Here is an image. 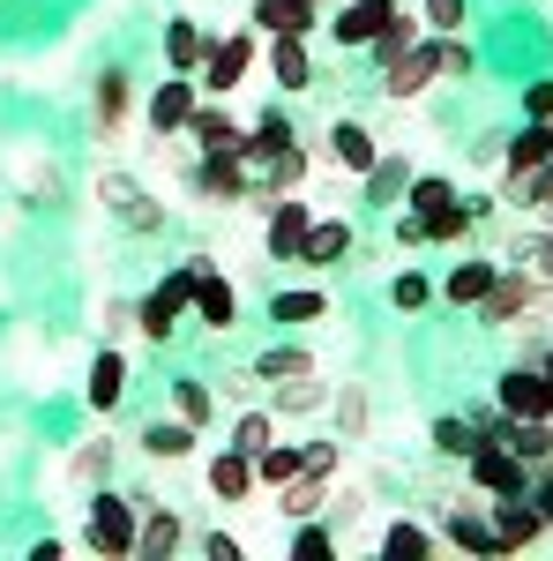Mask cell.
<instances>
[{
	"label": "cell",
	"mask_w": 553,
	"mask_h": 561,
	"mask_svg": "<svg viewBox=\"0 0 553 561\" xmlns=\"http://www.w3.org/2000/svg\"><path fill=\"white\" fill-rule=\"evenodd\" d=\"M217 262L210 255H187L180 270H165L142 300H135V337H150V345H172L180 337V322H187V307H195V285L210 277Z\"/></svg>",
	"instance_id": "cell-1"
},
{
	"label": "cell",
	"mask_w": 553,
	"mask_h": 561,
	"mask_svg": "<svg viewBox=\"0 0 553 561\" xmlns=\"http://www.w3.org/2000/svg\"><path fill=\"white\" fill-rule=\"evenodd\" d=\"M135 524H142V494H120V486H90V554L105 561H135Z\"/></svg>",
	"instance_id": "cell-2"
},
{
	"label": "cell",
	"mask_w": 553,
	"mask_h": 561,
	"mask_svg": "<svg viewBox=\"0 0 553 561\" xmlns=\"http://www.w3.org/2000/svg\"><path fill=\"white\" fill-rule=\"evenodd\" d=\"M187 195L210 203V210H240V203H247V158H240V150H195Z\"/></svg>",
	"instance_id": "cell-3"
},
{
	"label": "cell",
	"mask_w": 553,
	"mask_h": 561,
	"mask_svg": "<svg viewBox=\"0 0 553 561\" xmlns=\"http://www.w3.org/2000/svg\"><path fill=\"white\" fill-rule=\"evenodd\" d=\"M255 53H262V31H255V23H240L232 38H217V45H210V60L195 68V83H203V98H240V83H247V68H255Z\"/></svg>",
	"instance_id": "cell-4"
},
{
	"label": "cell",
	"mask_w": 553,
	"mask_h": 561,
	"mask_svg": "<svg viewBox=\"0 0 553 561\" xmlns=\"http://www.w3.org/2000/svg\"><path fill=\"white\" fill-rule=\"evenodd\" d=\"M464 479H471V494H486V502L531 494V465H523L516 449H502V442H479V449L464 457Z\"/></svg>",
	"instance_id": "cell-5"
},
{
	"label": "cell",
	"mask_w": 553,
	"mask_h": 561,
	"mask_svg": "<svg viewBox=\"0 0 553 561\" xmlns=\"http://www.w3.org/2000/svg\"><path fill=\"white\" fill-rule=\"evenodd\" d=\"M307 225H314V203H307V195H269V210H262V255L269 262H299Z\"/></svg>",
	"instance_id": "cell-6"
},
{
	"label": "cell",
	"mask_w": 553,
	"mask_h": 561,
	"mask_svg": "<svg viewBox=\"0 0 553 561\" xmlns=\"http://www.w3.org/2000/svg\"><path fill=\"white\" fill-rule=\"evenodd\" d=\"M494 404H502L509 420H553V375L539 359H516L509 375L494 382Z\"/></svg>",
	"instance_id": "cell-7"
},
{
	"label": "cell",
	"mask_w": 553,
	"mask_h": 561,
	"mask_svg": "<svg viewBox=\"0 0 553 561\" xmlns=\"http://www.w3.org/2000/svg\"><path fill=\"white\" fill-rule=\"evenodd\" d=\"M531 300H539V277H531L523 262H502L494 285H486V300H479V322H486V330H516Z\"/></svg>",
	"instance_id": "cell-8"
},
{
	"label": "cell",
	"mask_w": 553,
	"mask_h": 561,
	"mask_svg": "<svg viewBox=\"0 0 553 561\" xmlns=\"http://www.w3.org/2000/svg\"><path fill=\"white\" fill-rule=\"evenodd\" d=\"M195 105H203V83L172 68L165 83L150 90V105H142V121H150V135H158V142H172V135H187V121H195Z\"/></svg>",
	"instance_id": "cell-9"
},
{
	"label": "cell",
	"mask_w": 553,
	"mask_h": 561,
	"mask_svg": "<svg viewBox=\"0 0 553 561\" xmlns=\"http://www.w3.org/2000/svg\"><path fill=\"white\" fill-rule=\"evenodd\" d=\"M396 8H404V0H337L322 31H330V38H337L344 53H367V45H375V38L389 31V15H396Z\"/></svg>",
	"instance_id": "cell-10"
},
{
	"label": "cell",
	"mask_w": 553,
	"mask_h": 561,
	"mask_svg": "<svg viewBox=\"0 0 553 561\" xmlns=\"http://www.w3.org/2000/svg\"><path fill=\"white\" fill-rule=\"evenodd\" d=\"M203 486H210V502H224V510H240V502H255L262 494V479H255V457L247 449H217L210 465H203Z\"/></svg>",
	"instance_id": "cell-11"
},
{
	"label": "cell",
	"mask_w": 553,
	"mask_h": 561,
	"mask_svg": "<svg viewBox=\"0 0 553 561\" xmlns=\"http://www.w3.org/2000/svg\"><path fill=\"white\" fill-rule=\"evenodd\" d=\"M486 517H494V539H502V554H523V547H539L553 524L539 517V502L531 494H502V502H486Z\"/></svg>",
	"instance_id": "cell-12"
},
{
	"label": "cell",
	"mask_w": 553,
	"mask_h": 561,
	"mask_svg": "<svg viewBox=\"0 0 553 561\" xmlns=\"http://www.w3.org/2000/svg\"><path fill=\"white\" fill-rule=\"evenodd\" d=\"M322 158H330L344 180H367V173H375V158H382V135L367 128V121H337L330 142H322Z\"/></svg>",
	"instance_id": "cell-13"
},
{
	"label": "cell",
	"mask_w": 553,
	"mask_h": 561,
	"mask_svg": "<svg viewBox=\"0 0 553 561\" xmlns=\"http://www.w3.org/2000/svg\"><path fill=\"white\" fill-rule=\"evenodd\" d=\"M97 203L120 217L128 232H165V210H158V203H150V195H142L128 173H105V180H97Z\"/></svg>",
	"instance_id": "cell-14"
},
{
	"label": "cell",
	"mask_w": 553,
	"mask_h": 561,
	"mask_svg": "<svg viewBox=\"0 0 553 561\" xmlns=\"http://www.w3.org/2000/svg\"><path fill=\"white\" fill-rule=\"evenodd\" d=\"M187 142H195V150H240V142H247V121L232 113V98H203L195 121H187Z\"/></svg>",
	"instance_id": "cell-15"
},
{
	"label": "cell",
	"mask_w": 553,
	"mask_h": 561,
	"mask_svg": "<svg viewBox=\"0 0 553 561\" xmlns=\"http://www.w3.org/2000/svg\"><path fill=\"white\" fill-rule=\"evenodd\" d=\"M187 322H203L210 337H224V330H240V285H232L224 270H210V277L195 285V307H187Z\"/></svg>",
	"instance_id": "cell-16"
},
{
	"label": "cell",
	"mask_w": 553,
	"mask_h": 561,
	"mask_svg": "<svg viewBox=\"0 0 553 561\" xmlns=\"http://www.w3.org/2000/svg\"><path fill=\"white\" fill-rule=\"evenodd\" d=\"M247 23H255L262 38H277V31H292V38H314V31L330 23V8H314V0H255V8H247Z\"/></svg>",
	"instance_id": "cell-17"
},
{
	"label": "cell",
	"mask_w": 553,
	"mask_h": 561,
	"mask_svg": "<svg viewBox=\"0 0 553 561\" xmlns=\"http://www.w3.org/2000/svg\"><path fill=\"white\" fill-rule=\"evenodd\" d=\"M187 547V524H180V510H165V502H142V524H135V561H165Z\"/></svg>",
	"instance_id": "cell-18"
},
{
	"label": "cell",
	"mask_w": 553,
	"mask_h": 561,
	"mask_svg": "<svg viewBox=\"0 0 553 561\" xmlns=\"http://www.w3.org/2000/svg\"><path fill=\"white\" fill-rule=\"evenodd\" d=\"M553 158V121H523L516 135H502V180H523Z\"/></svg>",
	"instance_id": "cell-19"
},
{
	"label": "cell",
	"mask_w": 553,
	"mask_h": 561,
	"mask_svg": "<svg viewBox=\"0 0 553 561\" xmlns=\"http://www.w3.org/2000/svg\"><path fill=\"white\" fill-rule=\"evenodd\" d=\"M441 76H434V53H426V38L412 45V53H396V60H382V98H396V105H412L419 90H434Z\"/></svg>",
	"instance_id": "cell-20"
},
{
	"label": "cell",
	"mask_w": 553,
	"mask_h": 561,
	"mask_svg": "<svg viewBox=\"0 0 553 561\" xmlns=\"http://www.w3.org/2000/svg\"><path fill=\"white\" fill-rule=\"evenodd\" d=\"M128 113H135V76H128V68L97 76V90H90V121H97V135L113 142V135L128 128Z\"/></svg>",
	"instance_id": "cell-21"
},
{
	"label": "cell",
	"mask_w": 553,
	"mask_h": 561,
	"mask_svg": "<svg viewBox=\"0 0 553 561\" xmlns=\"http://www.w3.org/2000/svg\"><path fill=\"white\" fill-rule=\"evenodd\" d=\"M128 382H135L128 352H120V345H105V352H97V359H90V382H83L90 412H113V404H120V397H128Z\"/></svg>",
	"instance_id": "cell-22"
},
{
	"label": "cell",
	"mask_w": 553,
	"mask_h": 561,
	"mask_svg": "<svg viewBox=\"0 0 553 561\" xmlns=\"http://www.w3.org/2000/svg\"><path fill=\"white\" fill-rule=\"evenodd\" d=\"M337 262H352V225L314 210V225H307V248H299V270H337Z\"/></svg>",
	"instance_id": "cell-23"
},
{
	"label": "cell",
	"mask_w": 553,
	"mask_h": 561,
	"mask_svg": "<svg viewBox=\"0 0 553 561\" xmlns=\"http://www.w3.org/2000/svg\"><path fill=\"white\" fill-rule=\"evenodd\" d=\"M135 442H142V457H158V465H187V457H195V442H203V427H187L180 412H165V420H150Z\"/></svg>",
	"instance_id": "cell-24"
},
{
	"label": "cell",
	"mask_w": 553,
	"mask_h": 561,
	"mask_svg": "<svg viewBox=\"0 0 553 561\" xmlns=\"http://www.w3.org/2000/svg\"><path fill=\"white\" fill-rule=\"evenodd\" d=\"M210 45H217V31H203L195 15H172V23H165V68L195 76V68L210 60Z\"/></svg>",
	"instance_id": "cell-25"
},
{
	"label": "cell",
	"mask_w": 553,
	"mask_h": 561,
	"mask_svg": "<svg viewBox=\"0 0 553 561\" xmlns=\"http://www.w3.org/2000/svg\"><path fill=\"white\" fill-rule=\"evenodd\" d=\"M269 76H277L285 98H292V90H314V53H307V38L277 31V38H269Z\"/></svg>",
	"instance_id": "cell-26"
},
{
	"label": "cell",
	"mask_w": 553,
	"mask_h": 561,
	"mask_svg": "<svg viewBox=\"0 0 553 561\" xmlns=\"http://www.w3.org/2000/svg\"><path fill=\"white\" fill-rule=\"evenodd\" d=\"M404 187H412V165H404V158H375V173L359 180V203H367V210H404Z\"/></svg>",
	"instance_id": "cell-27"
},
{
	"label": "cell",
	"mask_w": 553,
	"mask_h": 561,
	"mask_svg": "<svg viewBox=\"0 0 553 561\" xmlns=\"http://www.w3.org/2000/svg\"><path fill=\"white\" fill-rule=\"evenodd\" d=\"M479 217H486V203H464V195L441 203V210H426V248H464Z\"/></svg>",
	"instance_id": "cell-28"
},
{
	"label": "cell",
	"mask_w": 553,
	"mask_h": 561,
	"mask_svg": "<svg viewBox=\"0 0 553 561\" xmlns=\"http://www.w3.org/2000/svg\"><path fill=\"white\" fill-rule=\"evenodd\" d=\"M322 404H330V382H322V375L269 382V412H277V420H307V412H322Z\"/></svg>",
	"instance_id": "cell-29"
},
{
	"label": "cell",
	"mask_w": 553,
	"mask_h": 561,
	"mask_svg": "<svg viewBox=\"0 0 553 561\" xmlns=\"http://www.w3.org/2000/svg\"><path fill=\"white\" fill-rule=\"evenodd\" d=\"M441 547H457V554H502L494 517H479V510H449V524H441Z\"/></svg>",
	"instance_id": "cell-30"
},
{
	"label": "cell",
	"mask_w": 553,
	"mask_h": 561,
	"mask_svg": "<svg viewBox=\"0 0 553 561\" xmlns=\"http://www.w3.org/2000/svg\"><path fill=\"white\" fill-rule=\"evenodd\" d=\"M292 375H314V352L307 345H269V352H255V359H247V382H292Z\"/></svg>",
	"instance_id": "cell-31"
},
{
	"label": "cell",
	"mask_w": 553,
	"mask_h": 561,
	"mask_svg": "<svg viewBox=\"0 0 553 561\" xmlns=\"http://www.w3.org/2000/svg\"><path fill=\"white\" fill-rule=\"evenodd\" d=\"M426 442H434V457H449V465H464V457L479 449V442H486V434H479V420H464V412H441V420L426 427Z\"/></svg>",
	"instance_id": "cell-32"
},
{
	"label": "cell",
	"mask_w": 553,
	"mask_h": 561,
	"mask_svg": "<svg viewBox=\"0 0 553 561\" xmlns=\"http://www.w3.org/2000/svg\"><path fill=\"white\" fill-rule=\"evenodd\" d=\"M382 554L389 561H426V554H441V531H426L419 517H396L382 531Z\"/></svg>",
	"instance_id": "cell-33"
},
{
	"label": "cell",
	"mask_w": 553,
	"mask_h": 561,
	"mask_svg": "<svg viewBox=\"0 0 553 561\" xmlns=\"http://www.w3.org/2000/svg\"><path fill=\"white\" fill-rule=\"evenodd\" d=\"M330 412H337V434H344V442H367L375 404H367V389H359V382H337V389H330Z\"/></svg>",
	"instance_id": "cell-34"
},
{
	"label": "cell",
	"mask_w": 553,
	"mask_h": 561,
	"mask_svg": "<svg viewBox=\"0 0 553 561\" xmlns=\"http://www.w3.org/2000/svg\"><path fill=\"white\" fill-rule=\"evenodd\" d=\"M494 270H502V262H457V270L441 277V300H449V307H479V300H486V285H494Z\"/></svg>",
	"instance_id": "cell-35"
},
{
	"label": "cell",
	"mask_w": 553,
	"mask_h": 561,
	"mask_svg": "<svg viewBox=\"0 0 553 561\" xmlns=\"http://www.w3.org/2000/svg\"><path fill=\"white\" fill-rule=\"evenodd\" d=\"M277 510H285V517H322V510H330V479H285V486H277Z\"/></svg>",
	"instance_id": "cell-36"
},
{
	"label": "cell",
	"mask_w": 553,
	"mask_h": 561,
	"mask_svg": "<svg viewBox=\"0 0 553 561\" xmlns=\"http://www.w3.org/2000/svg\"><path fill=\"white\" fill-rule=\"evenodd\" d=\"M269 442H277V412H269V404H240V412H232V449L255 457V449H269Z\"/></svg>",
	"instance_id": "cell-37"
},
{
	"label": "cell",
	"mask_w": 553,
	"mask_h": 561,
	"mask_svg": "<svg viewBox=\"0 0 553 561\" xmlns=\"http://www.w3.org/2000/svg\"><path fill=\"white\" fill-rule=\"evenodd\" d=\"M255 479H262V494H277L285 479H299V442H269V449H255Z\"/></svg>",
	"instance_id": "cell-38"
},
{
	"label": "cell",
	"mask_w": 553,
	"mask_h": 561,
	"mask_svg": "<svg viewBox=\"0 0 553 561\" xmlns=\"http://www.w3.org/2000/svg\"><path fill=\"white\" fill-rule=\"evenodd\" d=\"M426 53H434V76H449V83L479 68V60H471V45L457 38V31H426Z\"/></svg>",
	"instance_id": "cell-39"
},
{
	"label": "cell",
	"mask_w": 553,
	"mask_h": 561,
	"mask_svg": "<svg viewBox=\"0 0 553 561\" xmlns=\"http://www.w3.org/2000/svg\"><path fill=\"white\" fill-rule=\"evenodd\" d=\"M172 412H180L187 427H210V420H217V389L195 382V375H187V382H172Z\"/></svg>",
	"instance_id": "cell-40"
},
{
	"label": "cell",
	"mask_w": 553,
	"mask_h": 561,
	"mask_svg": "<svg viewBox=\"0 0 553 561\" xmlns=\"http://www.w3.org/2000/svg\"><path fill=\"white\" fill-rule=\"evenodd\" d=\"M299 472H307V479H330V486H337V472H344V434L299 442Z\"/></svg>",
	"instance_id": "cell-41"
},
{
	"label": "cell",
	"mask_w": 553,
	"mask_h": 561,
	"mask_svg": "<svg viewBox=\"0 0 553 561\" xmlns=\"http://www.w3.org/2000/svg\"><path fill=\"white\" fill-rule=\"evenodd\" d=\"M105 472H113V442H105V434H90L83 449L68 457V479H76V486H105Z\"/></svg>",
	"instance_id": "cell-42"
},
{
	"label": "cell",
	"mask_w": 553,
	"mask_h": 561,
	"mask_svg": "<svg viewBox=\"0 0 553 561\" xmlns=\"http://www.w3.org/2000/svg\"><path fill=\"white\" fill-rule=\"evenodd\" d=\"M269 314H277V322H322V314H330V293H314V285H299V293H277V300H269Z\"/></svg>",
	"instance_id": "cell-43"
},
{
	"label": "cell",
	"mask_w": 553,
	"mask_h": 561,
	"mask_svg": "<svg viewBox=\"0 0 553 561\" xmlns=\"http://www.w3.org/2000/svg\"><path fill=\"white\" fill-rule=\"evenodd\" d=\"M441 203H457V180L449 173H412V187H404V210H441Z\"/></svg>",
	"instance_id": "cell-44"
},
{
	"label": "cell",
	"mask_w": 553,
	"mask_h": 561,
	"mask_svg": "<svg viewBox=\"0 0 553 561\" xmlns=\"http://www.w3.org/2000/svg\"><path fill=\"white\" fill-rule=\"evenodd\" d=\"M389 307H396V314H426V307H434L426 270H396V277H389Z\"/></svg>",
	"instance_id": "cell-45"
},
{
	"label": "cell",
	"mask_w": 553,
	"mask_h": 561,
	"mask_svg": "<svg viewBox=\"0 0 553 561\" xmlns=\"http://www.w3.org/2000/svg\"><path fill=\"white\" fill-rule=\"evenodd\" d=\"M330 554H337V531L322 517H299L292 524V561H330Z\"/></svg>",
	"instance_id": "cell-46"
},
{
	"label": "cell",
	"mask_w": 553,
	"mask_h": 561,
	"mask_svg": "<svg viewBox=\"0 0 553 561\" xmlns=\"http://www.w3.org/2000/svg\"><path fill=\"white\" fill-rule=\"evenodd\" d=\"M509 203H523V210H539V217L553 210V158H546V165H539V173L509 180Z\"/></svg>",
	"instance_id": "cell-47"
},
{
	"label": "cell",
	"mask_w": 553,
	"mask_h": 561,
	"mask_svg": "<svg viewBox=\"0 0 553 561\" xmlns=\"http://www.w3.org/2000/svg\"><path fill=\"white\" fill-rule=\"evenodd\" d=\"M419 23H426V31H464L471 8H464V0H419Z\"/></svg>",
	"instance_id": "cell-48"
},
{
	"label": "cell",
	"mask_w": 553,
	"mask_h": 561,
	"mask_svg": "<svg viewBox=\"0 0 553 561\" xmlns=\"http://www.w3.org/2000/svg\"><path fill=\"white\" fill-rule=\"evenodd\" d=\"M389 240H396V248H426V217L419 210H389Z\"/></svg>",
	"instance_id": "cell-49"
},
{
	"label": "cell",
	"mask_w": 553,
	"mask_h": 561,
	"mask_svg": "<svg viewBox=\"0 0 553 561\" xmlns=\"http://www.w3.org/2000/svg\"><path fill=\"white\" fill-rule=\"evenodd\" d=\"M523 121H553V83H523Z\"/></svg>",
	"instance_id": "cell-50"
},
{
	"label": "cell",
	"mask_w": 553,
	"mask_h": 561,
	"mask_svg": "<svg viewBox=\"0 0 553 561\" xmlns=\"http://www.w3.org/2000/svg\"><path fill=\"white\" fill-rule=\"evenodd\" d=\"M531 502H539V517L553 524V465H539V472H531Z\"/></svg>",
	"instance_id": "cell-51"
},
{
	"label": "cell",
	"mask_w": 553,
	"mask_h": 561,
	"mask_svg": "<svg viewBox=\"0 0 553 561\" xmlns=\"http://www.w3.org/2000/svg\"><path fill=\"white\" fill-rule=\"evenodd\" d=\"M203 554L210 561H240V539H232V531H203Z\"/></svg>",
	"instance_id": "cell-52"
},
{
	"label": "cell",
	"mask_w": 553,
	"mask_h": 561,
	"mask_svg": "<svg viewBox=\"0 0 553 561\" xmlns=\"http://www.w3.org/2000/svg\"><path fill=\"white\" fill-rule=\"evenodd\" d=\"M105 330H120V337H128V330H135V300H105Z\"/></svg>",
	"instance_id": "cell-53"
},
{
	"label": "cell",
	"mask_w": 553,
	"mask_h": 561,
	"mask_svg": "<svg viewBox=\"0 0 553 561\" xmlns=\"http://www.w3.org/2000/svg\"><path fill=\"white\" fill-rule=\"evenodd\" d=\"M314 8H337V0H314Z\"/></svg>",
	"instance_id": "cell-54"
}]
</instances>
